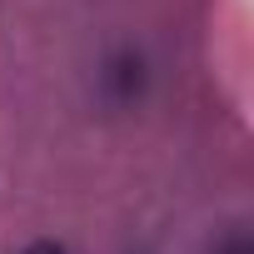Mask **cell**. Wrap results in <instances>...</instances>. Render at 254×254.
<instances>
[{
	"instance_id": "1",
	"label": "cell",
	"mask_w": 254,
	"mask_h": 254,
	"mask_svg": "<svg viewBox=\"0 0 254 254\" xmlns=\"http://www.w3.org/2000/svg\"><path fill=\"white\" fill-rule=\"evenodd\" d=\"M105 80H110V90H115L120 100H135L140 85H145V60H140V55H115L110 70H105Z\"/></svg>"
},
{
	"instance_id": "2",
	"label": "cell",
	"mask_w": 254,
	"mask_h": 254,
	"mask_svg": "<svg viewBox=\"0 0 254 254\" xmlns=\"http://www.w3.org/2000/svg\"><path fill=\"white\" fill-rule=\"evenodd\" d=\"M20 254H70V249H65L60 239H35V244H25Z\"/></svg>"
},
{
	"instance_id": "3",
	"label": "cell",
	"mask_w": 254,
	"mask_h": 254,
	"mask_svg": "<svg viewBox=\"0 0 254 254\" xmlns=\"http://www.w3.org/2000/svg\"><path fill=\"white\" fill-rule=\"evenodd\" d=\"M219 254H249V239H244V234H234V239H229Z\"/></svg>"
}]
</instances>
